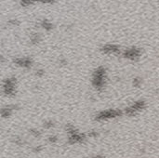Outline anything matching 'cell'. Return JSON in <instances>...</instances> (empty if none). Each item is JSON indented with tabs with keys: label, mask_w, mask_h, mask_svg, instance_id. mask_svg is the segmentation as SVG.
<instances>
[{
	"label": "cell",
	"mask_w": 159,
	"mask_h": 158,
	"mask_svg": "<svg viewBox=\"0 0 159 158\" xmlns=\"http://www.w3.org/2000/svg\"><path fill=\"white\" fill-rule=\"evenodd\" d=\"M107 84V70L104 66L97 67L94 72L92 73L91 76V86L97 90V91H102Z\"/></svg>",
	"instance_id": "6da1fadb"
},
{
	"label": "cell",
	"mask_w": 159,
	"mask_h": 158,
	"mask_svg": "<svg viewBox=\"0 0 159 158\" xmlns=\"http://www.w3.org/2000/svg\"><path fill=\"white\" fill-rule=\"evenodd\" d=\"M2 91L6 97L12 98L17 94V78L15 76H10L6 78L3 81Z\"/></svg>",
	"instance_id": "7a4b0ae2"
},
{
	"label": "cell",
	"mask_w": 159,
	"mask_h": 158,
	"mask_svg": "<svg viewBox=\"0 0 159 158\" xmlns=\"http://www.w3.org/2000/svg\"><path fill=\"white\" fill-rule=\"evenodd\" d=\"M124 114V112H122L118 109H109V110H104L99 112L97 114L95 115L94 119L96 121H108L111 119H114L117 117H120Z\"/></svg>",
	"instance_id": "3957f363"
},
{
	"label": "cell",
	"mask_w": 159,
	"mask_h": 158,
	"mask_svg": "<svg viewBox=\"0 0 159 158\" xmlns=\"http://www.w3.org/2000/svg\"><path fill=\"white\" fill-rule=\"evenodd\" d=\"M146 107V102L143 100H139L134 101L131 105L125 109L124 114L128 116H135L140 112L143 111Z\"/></svg>",
	"instance_id": "277c9868"
},
{
	"label": "cell",
	"mask_w": 159,
	"mask_h": 158,
	"mask_svg": "<svg viewBox=\"0 0 159 158\" xmlns=\"http://www.w3.org/2000/svg\"><path fill=\"white\" fill-rule=\"evenodd\" d=\"M122 56L125 59H128L129 61H138L142 56V50L136 47H131L122 52Z\"/></svg>",
	"instance_id": "5b68a950"
},
{
	"label": "cell",
	"mask_w": 159,
	"mask_h": 158,
	"mask_svg": "<svg viewBox=\"0 0 159 158\" xmlns=\"http://www.w3.org/2000/svg\"><path fill=\"white\" fill-rule=\"evenodd\" d=\"M69 137H68V143L69 144H79V143H83V142L86 141L87 136L85 134L80 133L76 130L73 131L71 133H68Z\"/></svg>",
	"instance_id": "8992f818"
},
{
	"label": "cell",
	"mask_w": 159,
	"mask_h": 158,
	"mask_svg": "<svg viewBox=\"0 0 159 158\" xmlns=\"http://www.w3.org/2000/svg\"><path fill=\"white\" fill-rule=\"evenodd\" d=\"M13 63L20 68L30 69L34 64V62L30 57H17L13 60Z\"/></svg>",
	"instance_id": "52a82bcc"
},
{
	"label": "cell",
	"mask_w": 159,
	"mask_h": 158,
	"mask_svg": "<svg viewBox=\"0 0 159 158\" xmlns=\"http://www.w3.org/2000/svg\"><path fill=\"white\" fill-rule=\"evenodd\" d=\"M101 51L107 55L120 54V47L116 44H105L101 48Z\"/></svg>",
	"instance_id": "ba28073f"
},
{
	"label": "cell",
	"mask_w": 159,
	"mask_h": 158,
	"mask_svg": "<svg viewBox=\"0 0 159 158\" xmlns=\"http://www.w3.org/2000/svg\"><path fill=\"white\" fill-rule=\"evenodd\" d=\"M18 108L17 105H8V106L6 107H3L2 110H1V116L3 118H9L10 115L13 114L14 110H16Z\"/></svg>",
	"instance_id": "9c48e42d"
},
{
	"label": "cell",
	"mask_w": 159,
	"mask_h": 158,
	"mask_svg": "<svg viewBox=\"0 0 159 158\" xmlns=\"http://www.w3.org/2000/svg\"><path fill=\"white\" fill-rule=\"evenodd\" d=\"M40 26H41L44 30H46V31L49 32V31H51V30L53 29L54 25H53V23L50 21L47 20V19H44V20H42L41 21H40Z\"/></svg>",
	"instance_id": "30bf717a"
},
{
	"label": "cell",
	"mask_w": 159,
	"mask_h": 158,
	"mask_svg": "<svg viewBox=\"0 0 159 158\" xmlns=\"http://www.w3.org/2000/svg\"><path fill=\"white\" fill-rule=\"evenodd\" d=\"M42 39V36L40 33H32L31 36H30V40L33 44H38L40 41Z\"/></svg>",
	"instance_id": "8fae6325"
},
{
	"label": "cell",
	"mask_w": 159,
	"mask_h": 158,
	"mask_svg": "<svg viewBox=\"0 0 159 158\" xmlns=\"http://www.w3.org/2000/svg\"><path fill=\"white\" fill-rule=\"evenodd\" d=\"M142 84V80L140 77H135L133 78L132 80V86H134V88H140V86Z\"/></svg>",
	"instance_id": "7c38bea8"
},
{
	"label": "cell",
	"mask_w": 159,
	"mask_h": 158,
	"mask_svg": "<svg viewBox=\"0 0 159 158\" xmlns=\"http://www.w3.org/2000/svg\"><path fill=\"white\" fill-rule=\"evenodd\" d=\"M20 3L23 7H28L31 5H34L35 1V0H20Z\"/></svg>",
	"instance_id": "4fadbf2b"
},
{
	"label": "cell",
	"mask_w": 159,
	"mask_h": 158,
	"mask_svg": "<svg viewBox=\"0 0 159 158\" xmlns=\"http://www.w3.org/2000/svg\"><path fill=\"white\" fill-rule=\"evenodd\" d=\"M30 133L32 134V136H34L35 138H39L40 136H41V132L36 129H30Z\"/></svg>",
	"instance_id": "5bb4252c"
},
{
	"label": "cell",
	"mask_w": 159,
	"mask_h": 158,
	"mask_svg": "<svg viewBox=\"0 0 159 158\" xmlns=\"http://www.w3.org/2000/svg\"><path fill=\"white\" fill-rule=\"evenodd\" d=\"M53 127H54V122L51 121V120H47V121H46L45 123H44V127L47 129H52Z\"/></svg>",
	"instance_id": "9a60e30c"
},
{
	"label": "cell",
	"mask_w": 159,
	"mask_h": 158,
	"mask_svg": "<svg viewBox=\"0 0 159 158\" xmlns=\"http://www.w3.org/2000/svg\"><path fill=\"white\" fill-rule=\"evenodd\" d=\"M47 141H49L50 143H56V142L58 141V137L57 136H55V135H50V136L47 138Z\"/></svg>",
	"instance_id": "2e32d148"
},
{
	"label": "cell",
	"mask_w": 159,
	"mask_h": 158,
	"mask_svg": "<svg viewBox=\"0 0 159 158\" xmlns=\"http://www.w3.org/2000/svg\"><path fill=\"white\" fill-rule=\"evenodd\" d=\"M35 76L37 77H43L45 76V70L43 69H37L35 71Z\"/></svg>",
	"instance_id": "e0dca14e"
},
{
	"label": "cell",
	"mask_w": 159,
	"mask_h": 158,
	"mask_svg": "<svg viewBox=\"0 0 159 158\" xmlns=\"http://www.w3.org/2000/svg\"><path fill=\"white\" fill-rule=\"evenodd\" d=\"M35 1L42 4H54L56 2V0H35Z\"/></svg>",
	"instance_id": "ac0fdd59"
},
{
	"label": "cell",
	"mask_w": 159,
	"mask_h": 158,
	"mask_svg": "<svg viewBox=\"0 0 159 158\" xmlns=\"http://www.w3.org/2000/svg\"><path fill=\"white\" fill-rule=\"evenodd\" d=\"M9 24L11 25V26H18L20 24V21L18 20H16V19H12V20L9 21Z\"/></svg>",
	"instance_id": "d6986e66"
},
{
	"label": "cell",
	"mask_w": 159,
	"mask_h": 158,
	"mask_svg": "<svg viewBox=\"0 0 159 158\" xmlns=\"http://www.w3.org/2000/svg\"><path fill=\"white\" fill-rule=\"evenodd\" d=\"M98 132L97 131H90V133H88V137L90 138H97L98 137Z\"/></svg>",
	"instance_id": "ffe728a7"
},
{
	"label": "cell",
	"mask_w": 159,
	"mask_h": 158,
	"mask_svg": "<svg viewBox=\"0 0 159 158\" xmlns=\"http://www.w3.org/2000/svg\"><path fill=\"white\" fill-rule=\"evenodd\" d=\"M59 62H60V64H61V65H66V64H67V63H68L67 60L64 59V58L60 59V61H59Z\"/></svg>",
	"instance_id": "44dd1931"
},
{
	"label": "cell",
	"mask_w": 159,
	"mask_h": 158,
	"mask_svg": "<svg viewBox=\"0 0 159 158\" xmlns=\"http://www.w3.org/2000/svg\"><path fill=\"white\" fill-rule=\"evenodd\" d=\"M41 150H42V148L39 146V147H35V148L34 149V152H35V153H38V152L41 151Z\"/></svg>",
	"instance_id": "7402d4cb"
},
{
	"label": "cell",
	"mask_w": 159,
	"mask_h": 158,
	"mask_svg": "<svg viewBox=\"0 0 159 158\" xmlns=\"http://www.w3.org/2000/svg\"><path fill=\"white\" fill-rule=\"evenodd\" d=\"M92 158H105V157L103 155H96L94 156H92Z\"/></svg>",
	"instance_id": "603a6c76"
}]
</instances>
